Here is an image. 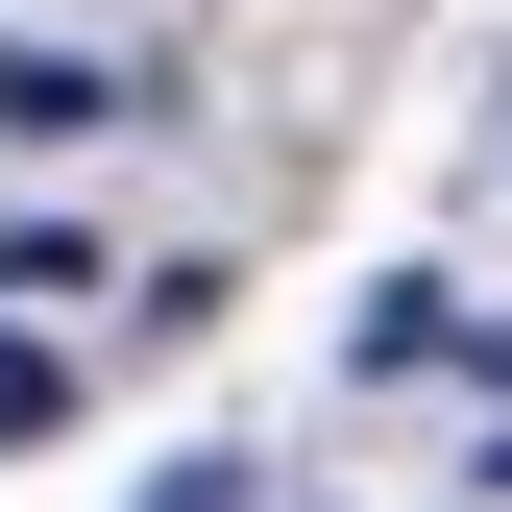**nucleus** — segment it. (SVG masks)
Wrapping results in <instances>:
<instances>
[{"label":"nucleus","instance_id":"4","mask_svg":"<svg viewBox=\"0 0 512 512\" xmlns=\"http://www.w3.org/2000/svg\"><path fill=\"white\" fill-rule=\"evenodd\" d=\"M488 488H512V464H488Z\"/></svg>","mask_w":512,"mask_h":512},{"label":"nucleus","instance_id":"3","mask_svg":"<svg viewBox=\"0 0 512 512\" xmlns=\"http://www.w3.org/2000/svg\"><path fill=\"white\" fill-rule=\"evenodd\" d=\"M147 512H244V464H171V488H147Z\"/></svg>","mask_w":512,"mask_h":512},{"label":"nucleus","instance_id":"1","mask_svg":"<svg viewBox=\"0 0 512 512\" xmlns=\"http://www.w3.org/2000/svg\"><path fill=\"white\" fill-rule=\"evenodd\" d=\"M171 74H122V49H74V25H0V147H98V122H147Z\"/></svg>","mask_w":512,"mask_h":512},{"label":"nucleus","instance_id":"2","mask_svg":"<svg viewBox=\"0 0 512 512\" xmlns=\"http://www.w3.org/2000/svg\"><path fill=\"white\" fill-rule=\"evenodd\" d=\"M74 293H98V244H74V220H0V317H74Z\"/></svg>","mask_w":512,"mask_h":512}]
</instances>
